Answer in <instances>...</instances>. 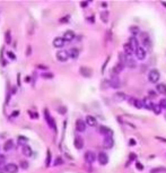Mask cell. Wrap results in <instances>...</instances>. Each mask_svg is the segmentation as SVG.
Masks as SVG:
<instances>
[{"mask_svg": "<svg viewBox=\"0 0 166 173\" xmlns=\"http://www.w3.org/2000/svg\"><path fill=\"white\" fill-rule=\"evenodd\" d=\"M123 51H124V53H126V55H128V57H131V55L133 54V49L132 47L130 45L129 43H126V44H123Z\"/></svg>", "mask_w": 166, "mask_h": 173, "instance_id": "obj_14", "label": "cell"}, {"mask_svg": "<svg viewBox=\"0 0 166 173\" xmlns=\"http://www.w3.org/2000/svg\"><path fill=\"white\" fill-rule=\"evenodd\" d=\"M66 111H67L66 108H59V112H60V113L63 114V113H66Z\"/></svg>", "mask_w": 166, "mask_h": 173, "instance_id": "obj_46", "label": "cell"}, {"mask_svg": "<svg viewBox=\"0 0 166 173\" xmlns=\"http://www.w3.org/2000/svg\"><path fill=\"white\" fill-rule=\"evenodd\" d=\"M6 171L8 173H17L18 172V166L14 163H9L6 165Z\"/></svg>", "mask_w": 166, "mask_h": 173, "instance_id": "obj_17", "label": "cell"}, {"mask_svg": "<svg viewBox=\"0 0 166 173\" xmlns=\"http://www.w3.org/2000/svg\"><path fill=\"white\" fill-rule=\"evenodd\" d=\"M113 145H114V140H113V138H112L111 136L104 138V140H103V146H104L105 148L110 149V148L113 147Z\"/></svg>", "mask_w": 166, "mask_h": 173, "instance_id": "obj_9", "label": "cell"}, {"mask_svg": "<svg viewBox=\"0 0 166 173\" xmlns=\"http://www.w3.org/2000/svg\"><path fill=\"white\" fill-rule=\"evenodd\" d=\"M162 5H163V6H165V7H166V2H162Z\"/></svg>", "mask_w": 166, "mask_h": 173, "instance_id": "obj_54", "label": "cell"}, {"mask_svg": "<svg viewBox=\"0 0 166 173\" xmlns=\"http://www.w3.org/2000/svg\"><path fill=\"white\" fill-rule=\"evenodd\" d=\"M101 18L104 23H107V18H108V12L107 10H104V12L101 13Z\"/></svg>", "mask_w": 166, "mask_h": 173, "instance_id": "obj_28", "label": "cell"}, {"mask_svg": "<svg viewBox=\"0 0 166 173\" xmlns=\"http://www.w3.org/2000/svg\"><path fill=\"white\" fill-rule=\"evenodd\" d=\"M68 52H69V57L72 58V59H77L78 55H79V50L76 48H71Z\"/></svg>", "mask_w": 166, "mask_h": 173, "instance_id": "obj_22", "label": "cell"}, {"mask_svg": "<svg viewBox=\"0 0 166 173\" xmlns=\"http://www.w3.org/2000/svg\"><path fill=\"white\" fill-rule=\"evenodd\" d=\"M159 106L162 108V110H166V99L160 100V102H159Z\"/></svg>", "mask_w": 166, "mask_h": 173, "instance_id": "obj_36", "label": "cell"}, {"mask_svg": "<svg viewBox=\"0 0 166 173\" xmlns=\"http://www.w3.org/2000/svg\"><path fill=\"white\" fill-rule=\"evenodd\" d=\"M156 139H158V140H160V141H164V143H166V138H162V137H156Z\"/></svg>", "mask_w": 166, "mask_h": 173, "instance_id": "obj_50", "label": "cell"}, {"mask_svg": "<svg viewBox=\"0 0 166 173\" xmlns=\"http://www.w3.org/2000/svg\"><path fill=\"white\" fill-rule=\"evenodd\" d=\"M153 111H154V113L159 114L160 112H162V108L159 106V104H154L153 105Z\"/></svg>", "mask_w": 166, "mask_h": 173, "instance_id": "obj_31", "label": "cell"}, {"mask_svg": "<svg viewBox=\"0 0 166 173\" xmlns=\"http://www.w3.org/2000/svg\"><path fill=\"white\" fill-rule=\"evenodd\" d=\"M80 5H81V7H86V6L88 5V2H81Z\"/></svg>", "mask_w": 166, "mask_h": 173, "instance_id": "obj_52", "label": "cell"}, {"mask_svg": "<svg viewBox=\"0 0 166 173\" xmlns=\"http://www.w3.org/2000/svg\"><path fill=\"white\" fill-rule=\"evenodd\" d=\"M55 57H56V59H58V61H60V62H65L70 58L69 57V52L66 51V50H59L58 52H56Z\"/></svg>", "mask_w": 166, "mask_h": 173, "instance_id": "obj_2", "label": "cell"}, {"mask_svg": "<svg viewBox=\"0 0 166 173\" xmlns=\"http://www.w3.org/2000/svg\"><path fill=\"white\" fill-rule=\"evenodd\" d=\"M51 163V152L48 150V155H46V166H49Z\"/></svg>", "mask_w": 166, "mask_h": 173, "instance_id": "obj_38", "label": "cell"}, {"mask_svg": "<svg viewBox=\"0 0 166 173\" xmlns=\"http://www.w3.org/2000/svg\"><path fill=\"white\" fill-rule=\"evenodd\" d=\"M65 43H66V41L63 40V37H55L53 40V47L58 48V49H61L65 47Z\"/></svg>", "mask_w": 166, "mask_h": 173, "instance_id": "obj_10", "label": "cell"}, {"mask_svg": "<svg viewBox=\"0 0 166 173\" xmlns=\"http://www.w3.org/2000/svg\"><path fill=\"white\" fill-rule=\"evenodd\" d=\"M26 141H27V138H25V137H23V136H19V137H18V143H19V144L25 145Z\"/></svg>", "mask_w": 166, "mask_h": 173, "instance_id": "obj_37", "label": "cell"}, {"mask_svg": "<svg viewBox=\"0 0 166 173\" xmlns=\"http://www.w3.org/2000/svg\"><path fill=\"white\" fill-rule=\"evenodd\" d=\"M136 159V155H134V153H131L130 154V160H129V162L131 161V160H134ZM129 162H128V163H129Z\"/></svg>", "mask_w": 166, "mask_h": 173, "instance_id": "obj_48", "label": "cell"}, {"mask_svg": "<svg viewBox=\"0 0 166 173\" xmlns=\"http://www.w3.org/2000/svg\"><path fill=\"white\" fill-rule=\"evenodd\" d=\"M127 66L130 67V68H134L136 67V61L133 59H131V57H128V60H127Z\"/></svg>", "mask_w": 166, "mask_h": 173, "instance_id": "obj_29", "label": "cell"}, {"mask_svg": "<svg viewBox=\"0 0 166 173\" xmlns=\"http://www.w3.org/2000/svg\"><path fill=\"white\" fill-rule=\"evenodd\" d=\"M62 37L66 42H70V41H72L75 39V33L72 31H67V32H65V34H63Z\"/></svg>", "mask_w": 166, "mask_h": 173, "instance_id": "obj_18", "label": "cell"}, {"mask_svg": "<svg viewBox=\"0 0 166 173\" xmlns=\"http://www.w3.org/2000/svg\"><path fill=\"white\" fill-rule=\"evenodd\" d=\"M7 55H8V57L11 59V60H15V59H16V55H15L14 53H13V52H7Z\"/></svg>", "mask_w": 166, "mask_h": 173, "instance_id": "obj_42", "label": "cell"}, {"mask_svg": "<svg viewBox=\"0 0 166 173\" xmlns=\"http://www.w3.org/2000/svg\"><path fill=\"white\" fill-rule=\"evenodd\" d=\"M142 102H144V106L147 108L148 110H153V103H152V101L148 100V99H144L142 100Z\"/></svg>", "mask_w": 166, "mask_h": 173, "instance_id": "obj_25", "label": "cell"}, {"mask_svg": "<svg viewBox=\"0 0 166 173\" xmlns=\"http://www.w3.org/2000/svg\"><path fill=\"white\" fill-rule=\"evenodd\" d=\"M142 43H144L145 47H148V48L152 47V41H150L148 34H146V33H142Z\"/></svg>", "mask_w": 166, "mask_h": 173, "instance_id": "obj_21", "label": "cell"}, {"mask_svg": "<svg viewBox=\"0 0 166 173\" xmlns=\"http://www.w3.org/2000/svg\"><path fill=\"white\" fill-rule=\"evenodd\" d=\"M5 172H7L6 171V166H2V165H1V166H0V173H5Z\"/></svg>", "mask_w": 166, "mask_h": 173, "instance_id": "obj_47", "label": "cell"}, {"mask_svg": "<svg viewBox=\"0 0 166 173\" xmlns=\"http://www.w3.org/2000/svg\"><path fill=\"white\" fill-rule=\"evenodd\" d=\"M129 143H130V146H134V145H136V141H134V139H130V140H129Z\"/></svg>", "mask_w": 166, "mask_h": 173, "instance_id": "obj_49", "label": "cell"}, {"mask_svg": "<svg viewBox=\"0 0 166 173\" xmlns=\"http://www.w3.org/2000/svg\"><path fill=\"white\" fill-rule=\"evenodd\" d=\"M63 164V160L61 159V157H56L55 161H54V165L55 166H58V165H61Z\"/></svg>", "mask_w": 166, "mask_h": 173, "instance_id": "obj_35", "label": "cell"}, {"mask_svg": "<svg viewBox=\"0 0 166 173\" xmlns=\"http://www.w3.org/2000/svg\"><path fill=\"white\" fill-rule=\"evenodd\" d=\"M136 166H137V169H139V170H142V169H144V166L140 164V162H137V163H136Z\"/></svg>", "mask_w": 166, "mask_h": 173, "instance_id": "obj_43", "label": "cell"}, {"mask_svg": "<svg viewBox=\"0 0 166 173\" xmlns=\"http://www.w3.org/2000/svg\"><path fill=\"white\" fill-rule=\"evenodd\" d=\"M149 94H150V95H155V93H154L153 91H149Z\"/></svg>", "mask_w": 166, "mask_h": 173, "instance_id": "obj_53", "label": "cell"}, {"mask_svg": "<svg viewBox=\"0 0 166 173\" xmlns=\"http://www.w3.org/2000/svg\"><path fill=\"white\" fill-rule=\"evenodd\" d=\"M156 91L159 94H166V85L165 84H158L156 86Z\"/></svg>", "mask_w": 166, "mask_h": 173, "instance_id": "obj_23", "label": "cell"}, {"mask_svg": "<svg viewBox=\"0 0 166 173\" xmlns=\"http://www.w3.org/2000/svg\"><path fill=\"white\" fill-rule=\"evenodd\" d=\"M44 116H45V120H46L49 127H50V128H53V129L55 130V122H54V120L52 119V116L50 115V113H49V111L46 110V109L44 110Z\"/></svg>", "mask_w": 166, "mask_h": 173, "instance_id": "obj_4", "label": "cell"}, {"mask_svg": "<svg viewBox=\"0 0 166 173\" xmlns=\"http://www.w3.org/2000/svg\"><path fill=\"white\" fill-rule=\"evenodd\" d=\"M22 152H23V154L26 156V157H31L32 155H33V150H32V148L29 147L28 145H23V147H22Z\"/></svg>", "mask_w": 166, "mask_h": 173, "instance_id": "obj_13", "label": "cell"}, {"mask_svg": "<svg viewBox=\"0 0 166 173\" xmlns=\"http://www.w3.org/2000/svg\"><path fill=\"white\" fill-rule=\"evenodd\" d=\"M119 60H120V63H122V65L126 66L127 65V60H128V55H126V53L120 52L119 53Z\"/></svg>", "mask_w": 166, "mask_h": 173, "instance_id": "obj_24", "label": "cell"}, {"mask_svg": "<svg viewBox=\"0 0 166 173\" xmlns=\"http://www.w3.org/2000/svg\"><path fill=\"white\" fill-rule=\"evenodd\" d=\"M76 130L79 133H84L86 130V122L82 119H78L76 121Z\"/></svg>", "mask_w": 166, "mask_h": 173, "instance_id": "obj_7", "label": "cell"}, {"mask_svg": "<svg viewBox=\"0 0 166 173\" xmlns=\"http://www.w3.org/2000/svg\"><path fill=\"white\" fill-rule=\"evenodd\" d=\"M115 97H118V101H123V100H126V95H124L123 93H116L115 94Z\"/></svg>", "mask_w": 166, "mask_h": 173, "instance_id": "obj_34", "label": "cell"}, {"mask_svg": "<svg viewBox=\"0 0 166 173\" xmlns=\"http://www.w3.org/2000/svg\"><path fill=\"white\" fill-rule=\"evenodd\" d=\"M86 125H88L90 127H95L97 126V120L95 116H93V115H87L86 116Z\"/></svg>", "mask_w": 166, "mask_h": 173, "instance_id": "obj_15", "label": "cell"}, {"mask_svg": "<svg viewBox=\"0 0 166 173\" xmlns=\"http://www.w3.org/2000/svg\"><path fill=\"white\" fill-rule=\"evenodd\" d=\"M160 172H166V167H156L152 170V173H160Z\"/></svg>", "mask_w": 166, "mask_h": 173, "instance_id": "obj_32", "label": "cell"}, {"mask_svg": "<svg viewBox=\"0 0 166 173\" xmlns=\"http://www.w3.org/2000/svg\"><path fill=\"white\" fill-rule=\"evenodd\" d=\"M37 67H39V68H41V69H48V67H45V66H41V65H39Z\"/></svg>", "mask_w": 166, "mask_h": 173, "instance_id": "obj_51", "label": "cell"}, {"mask_svg": "<svg viewBox=\"0 0 166 173\" xmlns=\"http://www.w3.org/2000/svg\"><path fill=\"white\" fill-rule=\"evenodd\" d=\"M133 105L137 109H142V108H144V102H142V100H134L133 101Z\"/></svg>", "mask_w": 166, "mask_h": 173, "instance_id": "obj_27", "label": "cell"}, {"mask_svg": "<svg viewBox=\"0 0 166 173\" xmlns=\"http://www.w3.org/2000/svg\"><path fill=\"white\" fill-rule=\"evenodd\" d=\"M159 78H160V74L157 69H152L148 73V79H149L150 83H153V84L157 83L158 80H159Z\"/></svg>", "mask_w": 166, "mask_h": 173, "instance_id": "obj_1", "label": "cell"}, {"mask_svg": "<svg viewBox=\"0 0 166 173\" xmlns=\"http://www.w3.org/2000/svg\"><path fill=\"white\" fill-rule=\"evenodd\" d=\"M128 43H129L130 45L132 47V49H133L134 51L137 50L138 48H140V45H139V41H138V39L136 36H131L130 39H129V42H128Z\"/></svg>", "mask_w": 166, "mask_h": 173, "instance_id": "obj_12", "label": "cell"}, {"mask_svg": "<svg viewBox=\"0 0 166 173\" xmlns=\"http://www.w3.org/2000/svg\"><path fill=\"white\" fill-rule=\"evenodd\" d=\"M100 133H101L102 135H104L105 137H108L110 135L113 134V131H112L108 127H106V126H101V127H100Z\"/></svg>", "mask_w": 166, "mask_h": 173, "instance_id": "obj_16", "label": "cell"}, {"mask_svg": "<svg viewBox=\"0 0 166 173\" xmlns=\"http://www.w3.org/2000/svg\"><path fill=\"white\" fill-rule=\"evenodd\" d=\"M18 114H19V111H14L13 113H11V115H10V118H14V116H17Z\"/></svg>", "mask_w": 166, "mask_h": 173, "instance_id": "obj_45", "label": "cell"}, {"mask_svg": "<svg viewBox=\"0 0 166 173\" xmlns=\"http://www.w3.org/2000/svg\"><path fill=\"white\" fill-rule=\"evenodd\" d=\"M97 159V156H96V154L92 152V150H87V152L85 153V161L87 162L88 164H92L95 162V160Z\"/></svg>", "mask_w": 166, "mask_h": 173, "instance_id": "obj_3", "label": "cell"}, {"mask_svg": "<svg viewBox=\"0 0 166 173\" xmlns=\"http://www.w3.org/2000/svg\"><path fill=\"white\" fill-rule=\"evenodd\" d=\"M28 114L31 115V118H32V119H37V118H39V114H37L36 112H32V111H28Z\"/></svg>", "mask_w": 166, "mask_h": 173, "instance_id": "obj_40", "label": "cell"}, {"mask_svg": "<svg viewBox=\"0 0 166 173\" xmlns=\"http://www.w3.org/2000/svg\"><path fill=\"white\" fill-rule=\"evenodd\" d=\"M20 167L24 169V170H25V169H27V167H28V162L22 161V162H20Z\"/></svg>", "mask_w": 166, "mask_h": 173, "instance_id": "obj_39", "label": "cell"}, {"mask_svg": "<svg viewBox=\"0 0 166 173\" xmlns=\"http://www.w3.org/2000/svg\"><path fill=\"white\" fill-rule=\"evenodd\" d=\"M134 54H136V58H137L138 60H144L146 58V51L144 48H138L137 50L134 51Z\"/></svg>", "mask_w": 166, "mask_h": 173, "instance_id": "obj_8", "label": "cell"}, {"mask_svg": "<svg viewBox=\"0 0 166 173\" xmlns=\"http://www.w3.org/2000/svg\"><path fill=\"white\" fill-rule=\"evenodd\" d=\"M41 76L43 78H46V79H50V78H53V74L50 73V71H43V73L41 74Z\"/></svg>", "mask_w": 166, "mask_h": 173, "instance_id": "obj_30", "label": "cell"}, {"mask_svg": "<svg viewBox=\"0 0 166 173\" xmlns=\"http://www.w3.org/2000/svg\"><path fill=\"white\" fill-rule=\"evenodd\" d=\"M74 145L77 149H81L84 147V140H82V138L80 136H76L75 137V140H74Z\"/></svg>", "mask_w": 166, "mask_h": 173, "instance_id": "obj_11", "label": "cell"}, {"mask_svg": "<svg viewBox=\"0 0 166 173\" xmlns=\"http://www.w3.org/2000/svg\"><path fill=\"white\" fill-rule=\"evenodd\" d=\"M14 148V140L13 139H8V140L5 141V145H3V149L5 152H9L10 149Z\"/></svg>", "mask_w": 166, "mask_h": 173, "instance_id": "obj_20", "label": "cell"}, {"mask_svg": "<svg viewBox=\"0 0 166 173\" xmlns=\"http://www.w3.org/2000/svg\"><path fill=\"white\" fill-rule=\"evenodd\" d=\"M3 163H6V156L5 155H0V166H1Z\"/></svg>", "mask_w": 166, "mask_h": 173, "instance_id": "obj_41", "label": "cell"}, {"mask_svg": "<svg viewBox=\"0 0 166 173\" xmlns=\"http://www.w3.org/2000/svg\"><path fill=\"white\" fill-rule=\"evenodd\" d=\"M79 71H80V74L84 77H90L92 76V69L87 68V67H81V68L79 69Z\"/></svg>", "mask_w": 166, "mask_h": 173, "instance_id": "obj_19", "label": "cell"}, {"mask_svg": "<svg viewBox=\"0 0 166 173\" xmlns=\"http://www.w3.org/2000/svg\"><path fill=\"white\" fill-rule=\"evenodd\" d=\"M129 32L132 35H138L139 33H140V28H139L138 26H131V27H129Z\"/></svg>", "mask_w": 166, "mask_h": 173, "instance_id": "obj_26", "label": "cell"}, {"mask_svg": "<svg viewBox=\"0 0 166 173\" xmlns=\"http://www.w3.org/2000/svg\"><path fill=\"white\" fill-rule=\"evenodd\" d=\"M110 86L112 88H120V86H121V82H120L119 76H111Z\"/></svg>", "mask_w": 166, "mask_h": 173, "instance_id": "obj_6", "label": "cell"}, {"mask_svg": "<svg viewBox=\"0 0 166 173\" xmlns=\"http://www.w3.org/2000/svg\"><path fill=\"white\" fill-rule=\"evenodd\" d=\"M5 40H6V42L7 43H10L11 42V36H10V31H7L6 32V34H5Z\"/></svg>", "mask_w": 166, "mask_h": 173, "instance_id": "obj_33", "label": "cell"}, {"mask_svg": "<svg viewBox=\"0 0 166 173\" xmlns=\"http://www.w3.org/2000/svg\"><path fill=\"white\" fill-rule=\"evenodd\" d=\"M97 160H98L101 165H106L108 163V156H107V154L104 152H101L98 155H97Z\"/></svg>", "mask_w": 166, "mask_h": 173, "instance_id": "obj_5", "label": "cell"}, {"mask_svg": "<svg viewBox=\"0 0 166 173\" xmlns=\"http://www.w3.org/2000/svg\"><path fill=\"white\" fill-rule=\"evenodd\" d=\"M68 21H69V16H66V17H63L62 19H60L61 23H66V22H68Z\"/></svg>", "mask_w": 166, "mask_h": 173, "instance_id": "obj_44", "label": "cell"}]
</instances>
